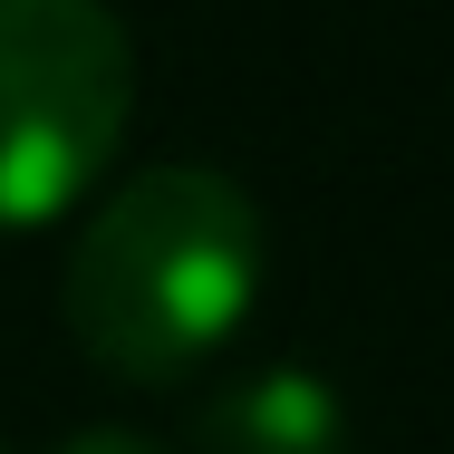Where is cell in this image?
<instances>
[{
  "instance_id": "obj_1",
  "label": "cell",
  "mask_w": 454,
  "mask_h": 454,
  "mask_svg": "<svg viewBox=\"0 0 454 454\" xmlns=\"http://www.w3.org/2000/svg\"><path fill=\"white\" fill-rule=\"evenodd\" d=\"M252 290H262V203L223 165L165 155V165H136L78 223L59 309L97 367L155 387L213 358L242 329Z\"/></svg>"
},
{
  "instance_id": "obj_2",
  "label": "cell",
  "mask_w": 454,
  "mask_h": 454,
  "mask_svg": "<svg viewBox=\"0 0 454 454\" xmlns=\"http://www.w3.org/2000/svg\"><path fill=\"white\" fill-rule=\"evenodd\" d=\"M136 116V39L97 0H0V223L78 203Z\"/></svg>"
},
{
  "instance_id": "obj_3",
  "label": "cell",
  "mask_w": 454,
  "mask_h": 454,
  "mask_svg": "<svg viewBox=\"0 0 454 454\" xmlns=\"http://www.w3.org/2000/svg\"><path fill=\"white\" fill-rule=\"evenodd\" d=\"M193 426H203L213 454H339L348 445L339 387L309 377V367H242V377H223Z\"/></svg>"
},
{
  "instance_id": "obj_4",
  "label": "cell",
  "mask_w": 454,
  "mask_h": 454,
  "mask_svg": "<svg viewBox=\"0 0 454 454\" xmlns=\"http://www.w3.org/2000/svg\"><path fill=\"white\" fill-rule=\"evenodd\" d=\"M59 454H165L155 435H136V426H78Z\"/></svg>"
}]
</instances>
